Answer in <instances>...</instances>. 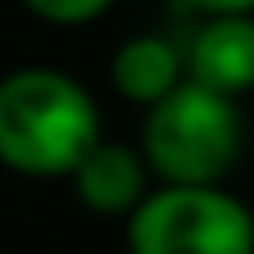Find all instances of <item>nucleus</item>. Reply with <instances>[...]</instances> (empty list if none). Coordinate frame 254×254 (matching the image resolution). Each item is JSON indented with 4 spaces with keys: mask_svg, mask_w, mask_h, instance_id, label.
<instances>
[{
    "mask_svg": "<svg viewBox=\"0 0 254 254\" xmlns=\"http://www.w3.org/2000/svg\"><path fill=\"white\" fill-rule=\"evenodd\" d=\"M146 155L170 184L212 189L240 155V113L226 94L184 80L146 118Z\"/></svg>",
    "mask_w": 254,
    "mask_h": 254,
    "instance_id": "f03ea898",
    "label": "nucleus"
},
{
    "mask_svg": "<svg viewBox=\"0 0 254 254\" xmlns=\"http://www.w3.org/2000/svg\"><path fill=\"white\" fill-rule=\"evenodd\" d=\"M179 71H184V62L165 38H132L113 57V85H118V94H127L136 104H151V109L179 90Z\"/></svg>",
    "mask_w": 254,
    "mask_h": 254,
    "instance_id": "423d86ee",
    "label": "nucleus"
},
{
    "mask_svg": "<svg viewBox=\"0 0 254 254\" xmlns=\"http://www.w3.org/2000/svg\"><path fill=\"white\" fill-rule=\"evenodd\" d=\"M24 5L47 24H85V19L104 14L113 0H24Z\"/></svg>",
    "mask_w": 254,
    "mask_h": 254,
    "instance_id": "0eeeda50",
    "label": "nucleus"
},
{
    "mask_svg": "<svg viewBox=\"0 0 254 254\" xmlns=\"http://www.w3.org/2000/svg\"><path fill=\"white\" fill-rule=\"evenodd\" d=\"M189 80L207 90L236 94L254 90V19L250 14H217L198 28L189 47Z\"/></svg>",
    "mask_w": 254,
    "mask_h": 254,
    "instance_id": "20e7f679",
    "label": "nucleus"
},
{
    "mask_svg": "<svg viewBox=\"0 0 254 254\" xmlns=\"http://www.w3.org/2000/svg\"><path fill=\"white\" fill-rule=\"evenodd\" d=\"M184 9H202L207 19H217V14H250L254 9V0H179Z\"/></svg>",
    "mask_w": 254,
    "mask_h": 254,
    "instance_id": "6e6552de",
    "label": "nucleus"
},
{
    "mask_svg": "<svg viewBox=\"0 0 254 254\" xmlns=\"http://www.w3.org/2000/svg\"><path fill=\"white\" fill-rule=\"evenodd\" d=\"M99 146L94 99L62 71L28 66L0 80V160L24 174H75Z\"/></svg>",
    "mask_w": 254,
    "mask_h": 254,
    "instance_id": "f257e3e1",
    "label": "nucleus"
},
{
    "mask_svg": "<svg viewBox=\"0 0 254 254\" xmlns=\"http://www.w3.org/2000/svg\"><path fill=\"white\" fill-rule=\"evenodd\" d=\"M132 254H254V217L221 189L170 184L132 212Z\"/></svg>",
    "mask_w": 254,
    "mask_h": 254,
    "instance_id": "7ed1b4c3",
    "label": "nucleus"
},
{
    "mask_svg": "<svg viewBox=\"0 0 254 254\" xmlns=\"http://www.w3.org/2000/svg\"><path fill=\"white\" fill-rule=\"evenodd\" d=\"M75 193H80L85 207L104 212V217H113V212H136L151 198V193H146L141 160H136L127 146H109V141H99L85 155V165L75 170Z\"/></svg>",
    "mask_w": 254,
    "mask_h": 254,
    "instance_id": "39448f33",
    "label": "nucleus"
}]
</instances>
